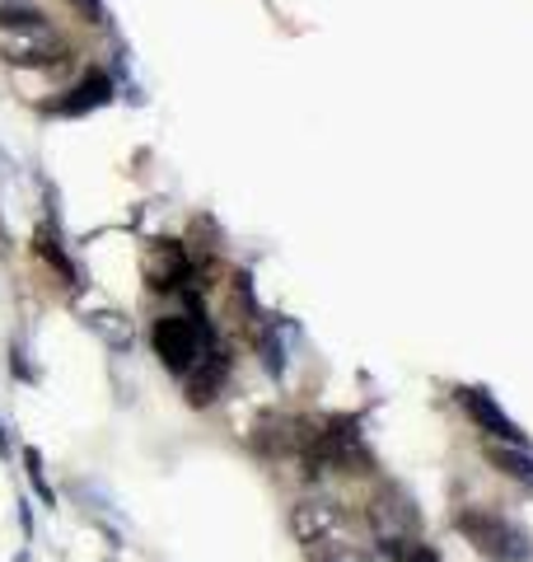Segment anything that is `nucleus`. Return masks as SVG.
<instances>
[{"label": "nucleus", "instance_id": "f257e3e1", "mask_svg": "<svg viewBox=\"0 0 533 562\" xmlns=\"http://www.w3.org/2000/svg\"><path fill=\"white\" fill-rule=\"evenodd\" d=\"M188 301V314H165V319L155 324L150 342H155V357L165 361V371H173L178 380H183L192 366H202L211 351H216V333H211V324L202 319V305H197V291H183Z\"/></svg>", "mask_w": 533, "mask_h": 562}, {"label": "nucleus", "instance_id": "f03ea898", "mask_svg": "<svg viewBox=\"0 0 533 562\" xmlns=\"http://www.w3.org/2000/svg\"><path fill=\"white\" fill-rule=\"evenodd\" d=\"M454 530L487 562H529L533 558L529 535L514 520H506L501 512H491V506H464V512L454 516Z\"/></svg>", "mask_w": 533, "mask_h": 562}, {"label": "nucleus", "instance_id": "7ed1b4c3", "mask_svg": "<svg viewBox=\"0 0 533 562\" xmlns=\"http://www.w3.org/2000/svg\"><path fill=\"white\" fill-rule=\"evenodd\" d=\"M295 535L309 549L314 562H342L347 558V525L332 506H299L295 512Z\"/></svg>", "mask_w": 533, "mask_h": 562}, {"label": "nucleus", "instance_id": "20e7f679", "mask_svg": "<svg viewBox=\"0 0 533 562\" xmlns=\"http://www.w3.org/2000/svg\"><path fill=\"white\" fill-rule=\"evenodd\" d=\"M454 398H458V408H464V413L473 417V427H477V431H487L491 441L524 446V431L514 427V417H506V408H501V403H496V398L483 390V384H458Z\"/></svg>", "mask_w": 533, "mask_h": 562}, {"label": "nucleus", "instance_id": "39448f33", "mask_svg": "<svg viewBox=\"0 0 533 562\" xmlns=\"http://www.w3.org/2000/svg\"><path fill=\"white\" fill-rule=\"evenodd\" d=\"M146 281L155 291H192V281H197V268H192V258L188 249L178 239H159L150 244V254H146Z\"/></svg>", "mask_w": 533, "mask_h": 562}, {"label": "nucleus", "instance_id": "423d86ee", "mask_svg": "<svg viewBox=\"0 0 533 562\" xmlns=\"http://www.w3.org/2000/svg\"><path fill=\"white\" fill-rule=\"evenodd\" d=\"M109 99H113V80L103 76V70H89V76L76 85V90H70V99L57 103V113L80 117V113H89V109H103Z\"/></svg>", "mask_w": 533, "mask_h": 562}, {"label": "nucleus", "instance_id": "0eeeda50", "mask_svg": "<svg viewBox=\"0 0 533 562\" xmlns=\"http://www.w3.org/2000/svg\"><path fill=\"white\" fill-rule=\"evenodd\" d=\"M487 460L506 473V479L533 487V454L524 446H510V441H487Z\"/></svg>", "mask_w": 533, "mask_h": 562}, {"label": "nucleus", "instance_id": "6e6552de", "mask_svg": "<svg viewBox=\"0 0 533 562\" xmlns=\"http://www.w3.org/2000/svg\"><path fill=\"white\" fill-rule=\"evenodd\" d=\"M84 328L94 333V338H103L109 347H117V351H127V347H132V319H122L117 310H99V314H89Z\"/></svg>", "mask_w": 533, "mask_h": 562}, {"label": "nucleus", "instance_id": "1a4fd4ad", "mask_svg": "<svg viewBox=\"0 0 533 562\" xmlns=\"http://www.w3.org/2000/svg\"><path fill=\"white\" fill-rule=\"evenodd\" d=\"M33 244H38V254L47 258V268H52V272H61V281H66L70 291H76V286H80V277H76V268H70V258H66V249H61V239L52 235V225H43V231L33 235Z\"/></svg>", "mask_w": 533, "mask_h": 562}, {"label": "nucleus", "instance_id": "9d476101", "mask_svg": "<svg viewBox=\"0 0 533 562\" xmlns=\"http://www.w3.org/2000/svg\"><path fill=\"white\" fill-rule=\"evenodd\" d=\"M384 553L394 562H440V553L431 549V543H421L412 535H388L384 539Z\"/></svg>", "mask_w": 533, "mask_h": 562}, {"label": "nucleus", "instance_id": "9b49d317", "mask_svg": "<svg viewBox=\"0 0 533 562\" xmlns=\"http://www.w3.org/2000/svg\"><path fill=\"white\" fill-rule=\"evenodd\" d=\"M29 479H33V487H38V492H43V497L52 502V487L43 483V460H38V450H29Z\"/></svg>", "mask_w": 533, "mask_h": 562}, {"label": "nucleus", "instance_id": "f8f14e48", "mask_svg": "<svg viewBox=\"0 0 533 562\" xmlns=\"http://www.w3.org/2000/svg\"><path fill=\"white\" fill-rule=\"evenodd\" d=\"M70 5H76L89 24H99V20H103V0H70Z\"/></svg>", "mask_w": 533, "mask_h": 562}, {"label": "nucleus", "instance_id": "ddd939ff", "mask_svg": "<svg viewBox=\"0 0 533 562\" xmlns=\"http://www.w3.org/2000/svg\"><path fill=\"white\" fill-rule=\"evenodd\" d=\"M10 254V235H5V221H0V258Z\"/></svg>", "mask_w": 533, "mask_h": 562}]
</instances>
